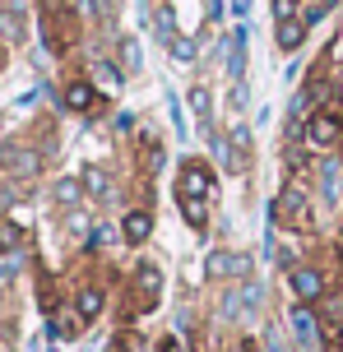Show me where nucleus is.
<instances>
[{"label": "nucleus", "instance_id": "nucleus-6", "mask_svg": "<svg viewBox=\"0 0 343 352\" xmlns=\"http://www.w3.org/2000/svg\"><path fill=\"white\" fill-rule=\"evenodd\" d=\"M246 269H251L246 255H228V250L209 255V278H246Z\"/></svg>", "mask_w": 343, "mask_h": 352}, {"label": "nucleus", "instance_id": "nucleus-29", "mask_svg": "<svg viewBox=\"0 0 343 352\" xmlns=\"http://www.w3.org/2000/svg\"><path fill=\"white\" fill-rule=\"evenodd\" d=\"M334 93H339V102H343V74H339V88H334Z\"/></svg>", "mask_w": 343, "mask_h": 352}, {"label": "nucleus", "instance_id": "nucleus-15", "mask_svg": "<svg viewBox=\"0 0 343 352\" xmlns=\"http://www.w3.org/2000/svg\"><path fill=\"white\" fill-rule=\"evenodd\" d=\"M181 213H186V223H190L195 232L209 228V204H204L199 195H181Z\"/></svg>", "mask_w": 343, "mask_h": 352}, {"label": "nucleus", "instance_id": "nucleus-24", "mask_svg": "<svg viewBox=\"0 0 343 352\" xmlns=\"http://www.w3.org/2000/svg\"><path fill=\"white\" fill-rule=\"evenodd\" d=\"M89 10L102 19V23H111V0H89Z\"/></svg>", "mask_w": 343, "mask_h": 352}, {"label": "nucleus", "instance_id": "nucleus-18", "mask_svg": "<svg viewBox=\"0 0 343 352\" xmlns=\"http://www.w3.org/2000/svg\"><path fill=\"white\" fill-rule=\"evenodd\" d=\"M84 199V181H56V204H79Z\"/></svg>", "mask_w": 343, "mask_h": 352}, {"label": "nucleus", "instance_id": "nucleus-3", "mask_svg": "<svg viewBox=\"0 0 343 352\" xmlns=\"http://www.w3.org/2000/svg\"><path fill=\"white\" fill-rule=\"evenodd\" d=\"M288 283H292V292H297V301H320L325 297V278H320V269H311V264H297L288 274Z\"/></svg>", "mask_w": 343, "mask_h": 352}, {"label": "nucleus", "instance_id": "nucleus-14", "mask_svg": "<svg viewBox=\"0 0 343 352\" xmlns=\"http://www.w3.org/2000/svg\"><path fill=\"white\" fill-rule=\"evenodd\" d=\"M302 37H307V23L292 14V19H278V47L283 52H297L302 47Z\"/></svg>", "mask_w": 343, "mask_h": 352}, {"label": "nucleus", "instance_id": "nucleus-10", "mask_svg": "<svg viewBox=\"0 0 343 352\" xmlns=\"http://www.w3.org/2000/svg\"><path fill=\"white\" fill-rule=\"evenodd\" d=\"M79 181H84V195H93V199H107L111 195V176H107V167H98V162H89V167L79 172Z\"/></svg>", "mask_w": 343, "mask_h": 352}, {"label": "nucleus", "instance_id": "nucleus-8", "mask_svg": "<svg viewBox=\"0 0 343 352\" xmlns=\"http://www.w3.org/2000/svg\"><path fill=\"white\" fill-rule=\"evenodd\" d=\"M148 232H153V218H148L144 209H130L126 218H121V236H126L130 246H144Z\"/></svg>", "mask_w": 343, "mask_h": 352}, {"label": "nucleus", "instance_id": "nucleus-20", "mask_svg": "<svg viewBox=\"0 0 343 352\" xmlns=\"http://www.w3.org/2000/svg\"><path fill=\"white\" fill-rule=\"evenodd\" d=\"M79 324H84V320H79V316H56V320H52L56 338H74V329H79Z\"/></svg>", "mask_w": 343, "mask_h": 352}, {"label": "nucleus", "instance_id": "nucleus-30", "mask_svg": "<svg viewBox=\"0 0 343 352\" xmlns=\"http://www.w3.org/2000/svg\"><path fill=\"white\" fill-rule=\"evenodd\" d=\"M339 343H343V334H339Z\"/></svg>", "mask_w": 343, "mask_h": 352}, {"label": "nucleus", "instance_id": "nucleus-21", "mask_svg": "<svg viewBox=\"0 0 343 352\" xmlns=\"http://www.w3.org/2000/svg\"><path fill=\"white\" fill-rule=\"evenodd\" d=\"M172 56H177V60H195V42L177 37V42H172Z\"/></svg>", "mask_w": 343, "mask_h": 352}, {"label": "nucleus", "instance_id": "nucleus-19", "mask_svg": "<svg viewBox=\"0 0 343 352\" xmlns=\"http://www.w3.org/2000/svg\"><path fill=\"white\" fill-rule=\"evenodd\" d=\"M153 28H158V42H177V28H172V10H153Z\"/></svg>", "mask_w": 343, "mask_h": 352}, {"label": "nucleus", "instance_id": "nucleus-5", "mask_svg": "<svg viewBox=\"0 0 343 352\" xmlns=\"http://www.w3.org/2000/svg\"><path fill=\"white\" fill-rule=\"evenodd\" d=\"M0 167H5V172H14V176H33L37 167H42V158H37L33 148H19V144H5V148H0Z\"/></svg>", "mask_w": 343, "mask_h": 352}, {"label": "nucleus", "instance_id": "nucleus-12", "mask_svg": "<svg viewBox=\"0 0 343 352\" xmlns=\"http://www.w3.org/2000/svg\"><path fill=\"white\" fill-rule=\"evenodd\" d=\"M241 70H246V33L232 28L228 33V74H232L236 84H241Z\"/></svg>", "mask_w": 343, "mask_h": 352}, {"label": "nucleus", "instance_id": "nucleus-22", "mask_svg": "<svg viewBox=\"0 0 343 352\" xmlns=\"http://www.w3.org/2000/svg\"><path fill=\"white\" fill-rule=\"evenodd\" d=\"M0 246H5V250L19 246V228H14V223H0Z\"/></svg>", "mask_w": 343, "mask_h": 352}, {"label": "nucleus", "instance_id": "nucleus-27", "mask_svg": "<svg viewBox=\"0 0 343 352\" xmlns=\"http://www.w3.org/2000/svg\"><path fill=\"white\" fill-rule=\"evenodd\" d=\"M246 5H251V0H232V10H236V14H246Z\"/></svg>", "mask_w": 343, "mask_h": 352}, {"label": "nucleus", "instance_id": "nucleus-4", "mask_svg": "<svg viewBox=\"0 0 343 352\" xmlns=\"http://www.w3.org/2000/svg\"><path fill=\"white\" fill-rule=\"evenodd\" d=\"M181 195H199V199H209V195H214V176H209V167H204V162H186V167H181Z\"/></svg>", "mask_w": 343, "mask_h": 352}, {"label": "nucleus", "instance_id": "nucleus-28", "mask_svg": "<svg viewBox=\"0 0 343 352\" xmlns=\"http://www.w3.org/2000/svg\"><path fill=\"white\" fill-rule=\"evenodd\" d=\"M65 5H70V10H84V5H89V0H65Z\"/></svg>", "mask_w": 343, "mask_h": 352}, {"label": "nucleus", "instance_id": "nucleus-13", "mask_svg": "<svg viewBox=\"0 0 343 352\" xmlns=\"http://www.w3.org/2000/svg\"><path fill=\"white\" fill-rule=\"evenodd\" d=\"M0 33L19 42V37L28 33V23H23V10H19V0H5V10H0Z\"/></svg>", "mask_w": 343, "mask_h": 352}, {"label": "nucleus", "instance_id": "nucleus-26", "mask_svg": "<svg viewBox=\"0 0 343 352\" xmlns=\"http://www.w3.org/2000/svg\"><path fill=\"white\" fill-rule=\"evenodd\" d=\"M163 352H181V343H177V338H167V343H163Z\"/></svg>", "mask_w": 343, "mask_h": 352}, {"label": "nucleus", "instance_id": "nucleus-2", "mask_svg": "<svg viewBox=\"0 0 343 352\" xmlns=\"http://www.w3.org/2000/svg\"><path fill=\"white\" fill-rule=\"evenodd\" d=\"M343 135V116L339 111H311L307 116V144L311 148H334Z\"/></svg>", "mask_w": 343, "mask_h": 352}, {"label": "nucleus", "instance_id": "nucleus-23", "mask_svg": "<svg viewBox=\"0 0 343 352\" xmlns=\"http://www.w3.org/2000/svg\"><path fill=\"white\" fill-rule=\"evenodd\" d=\"M98 74H102V84H116V88H121V70H116V65H107V60H102V65H98Z\"/></svg>", "mask_w": 343, "mask_h": 352}, {"label": "nucleus", "instance_id": "nucleus-11", "mask_svg": "<svg viewBox=\"0 0 343 352\" xmlns=\"http://www.w3.org/2000/svg\"><path fill=\"white\" fill-rule=\"evenodd\" d=\"M102 306H107L102 287H84V292L74 297V316H79L84 324H89V320H98V316H102Z\"/></svg>", "mask_w": 343, "mask_h": 352}, {"label": "nucleus", "instance_id": "nucleus-16", "mask_svg": "<svg viewBox=\"0 0 343 352\" xmlns=\"http://www.w3.org/2000/svg\"><path fill=\"white\" fill-rule=\"evenodd\" d=\"M135 283H140V297L153 301V297H158V287H163V274H158V264H140V269H135Z\"/></svg>", "mask_w": 343, "mask_h": 352}, {"label": "nucleus", "instance_id": "nucleus-25", "mask_svg": "<svg viewBox=\"0 0 343 352\" xmlns=\"http://www.w3.org/2000/svg\"><path fill=\"white\" fill-rule=\"evenodd\" d=\"M126 65H130V70H140V47H135V42H126Z\"/></svg>", "mask_w": 343, "mask_h": 352}, {"label": "nucleus", "instance_id": "nucleus-9", "mask_svg": "<svg viewBox=\"0 0 343 352\" xmlns=\"http://www.w3.org/2000/svg\"><path fill=\"white\" fill-rule=\"evenodd\" d=\"M60 102L70 107V111H93V107H98V93H93V84H84V79H74V84H65V93H60Z\"/></svg>", "mask_w": 343, "mask_h": 352}, {"label": "nucleus", "instance_id": "nucleus-17", "mask_svg": "<svg viewBox=\"0 0 343 352\" xmlns=\"http://www.w3.org/2000/svg\"><path fill=\"white\" fill-rule=\"evenodd\" d=\"M190 111H195V121L209 130V121H214V102H209V88H190Z\"/></svg>", "mask_w": 343, "mask_h": 352}, {"label": "nucleus", "instance_id": "nucleus-7", "mask_svg": "<svg viewBox=\"0 0 343 352\" xmlns=\"http://www.w3.org/2000/svg\"><path fill=\"white\" fill-rule=\"evenodd\" d=\"M292 329H297V343H302V348H316L320 324H316V311H311L307 301H297V306H292Z\"/></svg>", "mask_w": 343, "mask_h": 352}, {"label": "nucleus", "instance_id": "nucleus-1", "mask_svg": "<svg viewBox=\"0 0 343 352\" xmlns=\"http://www.w3.org/2000/svg\"><path fill=\"white\" fill-rule=\"evenodd\" d=\"M274 223H278V228H292V232L311 223V204H307V195L297 190V186L278 190V199H274Z\"/></svg>", "mask_w": 343, "mask_h": 352}]
</instances>
